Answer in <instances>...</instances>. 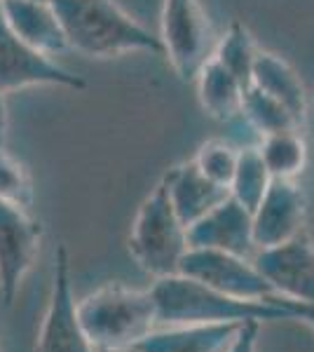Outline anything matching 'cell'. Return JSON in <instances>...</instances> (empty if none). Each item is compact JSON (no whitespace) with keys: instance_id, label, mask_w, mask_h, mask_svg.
<instances>
[{"instance_id":"7c38bea8","label":"cell","mask_w":314,"mask_h":352,"mask_svg":"<svg viewBox=\"0 0 314 352\" xmlns=\"http://www.w3.org/2000/svg\"><path fill=\"white\" fill-rule=\"evenodd\" d=\"M188 247L218 249L254 258L258 252L254 240V217L232 195L225 197L218 207H214L188 228Z\"/></svg>"},{"instance_id":"5b68a950","label":"cell","mask_w":314,"mask_h":352,"mask_svg":"<svg viewBox=\"0 0 314 352\" xmlns=\"http://www.w3.org/2000/svg\"><path fill=\"white\" fill-rule=\"evenodd\" d=\"M162 54L183 82L197 78L216 52V33L199 0H164L162 5Z\"/></svg>"},{"instance_id":"e0dca14e","label":"cell","mask_w":314,"mask_h":352,"mask_svg":"<svg viewBox=\"0 0 314 352\" xmlns=\"http://www.w3.org/2000/svg\"><path fill=\"white\" fill-rule=\"evenodd\" d=\"M251 85L258 87L260 92H265L267 96H272V99H277L279 104H284L291 113H295L305 122L307 118L305 85H302L298 73L293 71V66L289 61H284L282 56L258 50L254 73H251Z\"/></svg>"},{"instance_id":"6da1fadb","label":"cell","mask_w":314,"mask_h":352,"mask_svg":"<svg viewBox=\"0 0 314 352\" xmlns=\"http://www.w3.org/2000/svg\"><path fill=\"white\" fill-rule=\"evenodd\" d=\"M64 26L68 47L87 56H120L127 52L162 54V43L124 12L115 0H49Z\"/></svg>"},{"instance_id":"4fadbf2b","label":"cell","mask_w":314,"mask_h":352,"mask_svg":"<svg viewBox=\"0 0 314 352\" xmlns=\"http://www.w3.org/2000/svg\"><path fill=\"white\" fill-rule=\"evenodd\" d=\"M162 184L167 188L169 202L174 207L176 217L181 219V223L186 228H190L204 214H209L214 207H218L225 197H230V190L209 181L192 160L171 167L162 176Z\"/></svg>"},{"instance_id":"ba28073f","label":"cell","mask_w":314,"mask_h":352,"mask_svg":"<svg viewBox=\"0 0 314 352\" xmlns=\"http://www.w3.org/2000/svg\"><path fill=\"white\" fill-rule=\"evenodd\" d=\"M38 352H96L85 336L71 285V258L61 244L54 254V277L47 312L38 336Z\"/></svg>"},{"instance_id":"ffe728a7","label":"cell","mask_w":314,"mask_h":352,"mask_svg":"<svg viewBox=\"0 0 314 352\" xmlns=\"http://www.w3.org/2000/svg\"><path fill=\"white\" fill-rule=\"evenodd\" d=\"M270 181L272 176L267 172L265 162H262L258 146L239 148V160L235 169V179L230 184V195L254 214L258 202L262 200V195H265Z\"/></svg>"},{"instance_id":"30bf717a","label":"cell","mask_w":314,"mask_h":352,"mask_svg":"<svg viewBox=\"0 0 314 352\" xmlns=\"http://www.w3.org/2000/svg\"><path fill=\"white\" fill-rule=\"evenodd\" d=\"M254 263L275 296L314 303V244L307 230L275 247L258 249Z\"/></svg>"},{"instance_id":"7402d4cb","label":"cell","mask_w":314,"mask_h":352,"mask_svg":"<svg viewBox=\"0 0 314 352\" xmlns=\"http://www.w3.org/2000/svg\"><path fill=\"white\" fill-rule=\"evenodd\" d=\"M33 197H36V188H33L28 167L3 146L0 148V202L31 209Z\"/></svg>"},{"instance_id":"ac0fdd59","label":"cell","mask_w":314,"mask_h":352,"mask_svg":"<svg viewBox=\"0 0 314 352\" xmlns=\"http://www.w3.org/2000/svg\"><path fill=\"white\" fill-rule=\"evenodd\" d=\"M258 151L272 179H295L307 164V144L300 132L260 136Z\"/></svg>"},{"instance_id":"4316f807","label":"cell","mask_w":314,"mask_h":352,"mask_svg":"<svg viewBox=\"0 0 314 352\" xmlns=\"http://www.w3.org/2000/svg\"><path fill=\"white\" fill-rule=\"evenodd\" d=\"M106 352H134V350H106Z\"/></svg>"},{"instance_id":"9a60e30c","label":"cell","mask_w":314,"mask_h":352,"mask_svg":"<svg viewBox=\"0 0 314 352\" xmlns=\"http://www.w3.org/2000/svg\"><path fill=\"white\" fill-rule=\"evenodd\" d=\"M239 327L242 322L174 324L155 329L141 343H136L134 352H223Z\"/></svg>"},{"instance_id":"44dd1931","label":"cell","mask_w":314,"mask_h":352,"mask_svg":"<svg viewBox=\"0 0 314 352\" xmlns=\"http://www.w3.org/2000/svg\"><path fill=\"white\" fill-rule=\"evenodd\" d=\"M214 56L244 85V87H249L256 56H258V47H256L254 36L249 33L247 26L239 24V21H232L225 36L216 43Z\"/></svg>"},{"instance_id":"83f0119b","label":"cell","mask_w":314,"mask_h":352,"mask_svg":"<svg viewBox=\"0 0 314 352\" xmlns=\"http://www.w3.org/2000/svg\"><path fill=\"white\" fill-rule=\"evenodd\" d=\"M312 106H314V101H312Z\"/></svg>"},{"instance_id":"d4e9b609","label":"cell","mask_w":314,"mask_h":352,"mask_svg":"<svg viewBox=\"0 0 314 352\" xmlns=\"http://www.w3.org/2000/svg\"><path fill=\"white\" fill-rule=\"evenodd\" d=\"M267 303L282 305V308L291 315V320H300V322H305L307 327L314 329V303H302V300H291V298H282V296H270Z\"/></svg>"},{"instance_id":"52a82bcc","label":"cell","mask_w":314,"mask_h":352,"mask_svg":"<svg viewBox=\"0 0 314 352\" xmlns=\"http://www.w3.org/2000/svg\"><path fill=\"white\" fill-rule=\"evenodd\" d=\"M33 85H56L68 89H85V78L56 64L49 54L31 47L14 36L0 12V92L10 94Z\"/></svg>"},{"instance_id":"9c48e42d","label":"cell","mask_w":314,"mask_h":352,"mask_svg":"<svg viewBox=\"0 0 314 352\" xmlns=\"http://www.w3.org/2000/svg\"><path fill=\"white\" fill-rule=\"evenodd\" d=\"M43 223L28 209L0 202V298L12 305L26 272L36 263Z\"/></svg>"},{"instance_id":"cb8c5ba5","label":"cell","mask_w":314,"mask_h":352,"mask_svg":"<svg viewBox=\"0 0 314 352\" xmlns=\"http://www.w3.org/2000/svg\"><path fill=\"white\" fill-rule=\"evenodd\" d=\"M260 324L258 320L242 322V327L237 329V333L227 343V348L223 352H258V336H260Z\"/></svg>"},{"instance_id":"d6986e66","label":"cell","mask_w":314,"mask_h":352,"mask_svg":"<svg viewBox=\"0 0 314 352\" xmlns=\"http://www.w3.org/2000/svg\"><path fill=\"white\" fill-rule=\"evenodd\" d=\"M242 118L260 136L277 134V132H300L302 124H305L295 113H291L287 106L279 104L277 99L267 96L265 92H260L254 85L247 87V92H244Z\"/></svg>"},{"instance_id":"7a4b0ae2","label":"cell","mask_w":314,"mask_h":352,"mask_svg":"<svg viewBox=\"0 0 314 352\" xmlns=\"http://www.w3.org/2000/svg\"><path fill=\"white\" fill-rule=\"evenodd\" d=\"M150 296L157 308L159 324H216V322H249V320H291V315L277 303L237 300L216 292L202 282L181 272L157 277L150 287Z\"/></svg>"},{"instance_id":"484cf974","label":"cell","mask_w":314,"mask_h":352,"mask_svg":"<svg viewBox=\"0 0 314 352\" xmlns=\"http://www.w3.org/2000/svg\"><path fill=\"white\" fill-rule=\"evenodd\" d=\"M8 104H5V92H0V148L5 146V141H8Z\"/></svg>"},{"instance_id":"603a6c76","label":"cell","mask_w":314,"mask_h":352,"mask_svg":"<svg viewBox=\"0 0 314 352\" xmlns=\"http://www.w3.org/2000/svg\"><path fill=\"white\" fill-rule=\"evenodd\" d=\"M239 160V148L223 139H211L207 144L199 146L197 155L192 157V162L197 164V169L207 176L209 181L223 186L230 190V184L235 179V169Z\"/></svg>"},{"instance_id":"5bb4252c","label":"cell","mask_w":314,"mask_h":352,"mask_svg":"<svg viewBox=\"0 0 314 352\" xmlns=\"http://www.w3.org/2000/svg\"><path fill=\"white\" fill-rule=\"evenodd\" d=\"M0 12L14 36L31 47L49 56L68 50L64 26L49 0H0Z\"/></svg>"},{"instance_id":"2e32d148","label":"cell","mask_w":314,"mask_h":352,"mask_svg":"<svg viewBox=\"0 0 314 352\" xmlns=\"http://www.w3.org/2000/svg\"><path fill=\"white\" fill-rule=\"evenodd\" d=\"M197 94L202 109L218 122H235L242 118L244 109V87L242 82L221 64L216 56H211L202 71L197 73Z\"/></svg>"},{"instance_id":"8fae6325","label":"cell","mask_w":314,"mask_h":352,"mask_svg":"<svg viewBox=\"0 0 314 352\" xmlns=\"http://www.w3.org/2000/svg\"><path fill=\"white\" fill-rule=\"evenodd\" d=\"M305 192L295 179H272L254 217L256 247H275L305 230Z\"/></svg>"},{"instance_id":"3957f363","label":"cell","mask_w":314,"mask_h":352,"mask_svg":"<svg viewBox=\"0 0 314 352\" xmlns=\"http://www.w3.org/2000/svg\"><path fill=\"white\" fill-rule=\"evenodd\" d=\"M78 317L96 352L134 350L159 324L150 289L139 292L117 282L78 300Z\"/></svg>"},{"instance_id":"8992f818","label":"cell","mask_w":314,"mask_h":352,"mask_svg":"<svg viewBox=\"0 0 314 352\" xmlns=\"http://www.w3.org/2000/svg\"><path fill=\"white\" fill-rule=\"evenodd\" d=\"M179 272L237 300L260 303L275 296L272 287L256 268L254 258L218 252V249L188 247L186 256L181 258Z\"/></svg>"},{"instance_id":"277c9868","label":"cell","mask_w":314,"mask_h":352,"mask_svg":"<svg viewBox=\"0 0 314 352\" xmlns=\"http://www.w3.org/2000/svg\"><path fill=\"white\" fill-rule=\"evenodd\" d=\"M129 252L139 268L155 280L179 272L181 258L188 252V228L176 217L162 181L136 212Z\"/></svg>"}]
</instances>
